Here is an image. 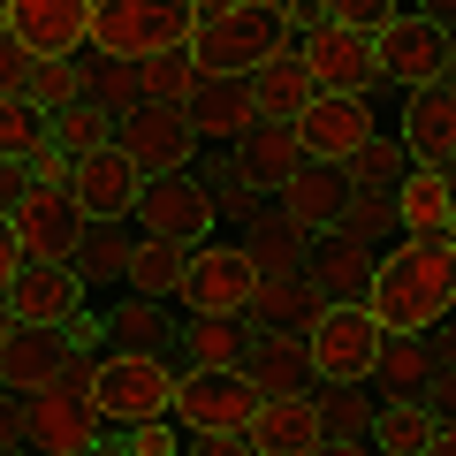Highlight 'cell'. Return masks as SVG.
<instances>
[{
	"instance_id": "6da1fadb",
	"label": "cell",
	"mask_w": 456,
	"mask_h": 456,
	"mask_svg": "<svg viewBox=\"0 0 456 456\" xmlns=\"http://www.w3.org/2000/svg\"><path fill=\"white\" fill-rule=\"evenodd\" d=\"M365 312L380 335H419V327L449 320L456 305V236H388L365 274Z\"/></svg>"
},
{
	"instance_id": "7a4b0ae2",
	"label": "cell",
	"mask_w": 456,
	"mask_h": 456,
	"mask_svg": "<svg viewBox=\"0 0 456 456\" xmlns=\"http://www.w3.org/2000/svg\"><path fill=\"white\" fill-rule=\"evenodd\" d=\"M167 395H175V358L160 350H92V411L107 426H137V419H160Z\"/></svg>"
},
{
	"instance_id": "3957f363",
	"label": "cell",
	"mask_w": 456,
	"mask_h": 456,
	"mask_svg": "<svg viewBox=\"0 0 456 456\" xmlns=\"http://www.w3.org/2000/svg\"><path fill=\"white\" fill-rule=\"evenodd\" d=\"M191 23L198 8L191 0H92V53H160V46H191Z\"/></svg>"
},
{
	"instance_id": "277c9868",
	"label": "cell",
	"mask_w": 456,
	"mask_h": 456,
	"mask_svg": "<svg viewBox=\"0 0 456 456\" xmlns=\"http://www.w3.org/2000/svg\"><path fill=\"white\" fill-rule=\"evenodd\" d=\"M251 411H259V395L244 388V373L236 365H175V395H167V419L183 426V434H251Z\"/></svg>"
},
{
	"instance_id": "5b68a950",
	"label": "cell",
	"mask_w": 456,
	"mask_h": 456,
	"mask_svg": "<svg viewBox=\"0 0 456 456\" xmlns=\"http://www.w3.org/2000/svg\"><path fill=\"white\" fill-rule=\"evenodd\" d=\"M456 69V38L441 31L434 16H403L395 8L388 23L373 31V77L388 92H411V84H441Z\"/></svg>"
},
{
	"instance_id": "8992f818",
	"label": "cell",
	"mask_w": 456,
	"mask_h": 456,
	"mask_svg": "<svg viewBox=\"0 0 456 456\" xmlns=\"http://www.w3.org/2000/svg\"><path fill=\"white\" fill-rule=\"evenodd\" d=\"M130 228H145V236H175V244H206L213 228H221V213H213V191H206V175H198V160L191 167H167V175H145Z\"/></svg>"
},
{
	"instance_id": "52a82bcc",
	"label": "cell",
	"mask_w": 456,
	"mask_h": 456,
	"mask_svg": "<svg viewBox=\"0 0 456 456\" xmlns=\"http://www.w3.org/2000/svg\"><path fill=\"white\" fill-rule=\"evenodd\" d=\"M289 46L274 23V0H244V8H221V16H198L191 23V61L198 69H228V77H244L259 53Z\"/></svg>"
},
{
	"instance_id": "ba28073f",
	"label": "cell",
	"mask_w": 456,
	"mask_h": 456,
	"mask_svg": "<svg viewBox=\"0 0 456 456\" xmlns=\"http://www.w3.org/2000/svg\"><path fill=\"white\" fill-rule=\"evenodd\" d=\"M107 145L130 152L137 175H167V167H191L198 160V130L183 122V107H167V99H137V107L114 114Z\"/></svg>"
},
{
	"instance_id": "9c48e42d",
	"label": "cell",
	"mask_w": 456,
	"mask_h": 456,
	"mask_svg": "<svg viewBox=\"0 0 456 456\" xmlns=\"http://www.w3.org/2000/svg\"><path fill=\"white\" fill-rule=\"evenodd\" d=\"M373 350H380V320L365 305H320L305 320V358L327 380H365L373 373Z\"/></svg>"
},
{
	"instance_id": "30bf717a",
	"label": "cell",
	"mask_w": 456,
	"mask_h": 456,
	"mask_svg": "<svg viewBox=\"0 0 456 456\" xmlns=\"http://www.w3.org/2000/svg\"><path fill=\"white\" fill-rule=\"evenodd\" d=\"M297 61L320 92H358V99H380V77H373V31H350V23L320 16L305 38H297Z\"/></svg>"
},
{
	"instance_id": "8fae6325",
	"label": "cell",
	"mask_w": 456,
	"mask_h": 456,
	"mask_svg": "<svg viewBox=\"0 0 456 456\" xmlns=\"http://www.w3.org/2000/svg\"><path fill=\"white\" fill-rule=\"evenodd\" d=\"M8 312H16L23 327H69L84 312V274H77V259H38V251H23L16 259V274H8Z\"/></svg>"
},
{
	"instance_id": "7c38bea8",
	"label": "cell",
	"mask_w": 456,
	"mask_h": 456,
	"mask_svg": "<svg viewBox=\"0 0 456 456\" xmlns=\"http://www.w3.org/2000/svg\"><path fill=\"white\" fill-rule=\"evenodd\" d=\"M251 281H259V266H251V251L236 244V236H221L213 228L206 244H191V274H183V312H244Z\"/></svg>"
},
{
	"instance_id": "4fadbf2b",
	"label": "cell",
	"mask_w": 456,
	"mask_h": 456,
	"mask_svg": "<svg viewBox=\"0 0 456 456\" xmlns=\"http://www.w3.org/2000/svg\"><path fill=\"white\" fill-rule=\"evenodd\" d=\"M297 130V145H305V160H358V145L380 130V107L373 99H358V92H312V107L289 122Z\"/></svg>"
},
{
	"instance_id": "5bb4252c",
	"label": "cell",
	"mask_w": 456,
	"mask_h": 456,
	"mask_svg": "<svg viewBox=\"0 0 456 456\" xmlns=\"http://www.w3.org/2000/svg\"><path fill=\"white\" fill-rule=\"evenodd\" d=\"M0 23H8V38H16L23 53L69 61V53H84V38H92V0H0Z\"/></svg>"
},
{
	"instance_id": "9a60e30c",
	"label": "cell",
	"mask_w": 456,
	"mask_h": 456,
	"mask_svg": "<svg viewBox=\"0 0 456 456\" xmlns=\"http://www.w3.org/2000/svg\"><path fill=\"white\" fill-rule=\"evenodd\" d=\"M388 130L403 137L411 167H449L456 160V92H449V77L395 92V122H388Z\"/></svg>"
},
{
	"instance_id": "2e32d148",
	"label": "cell",
	"mask_w": 456,
	"mask_h": 456,
	"mask_svg": "<svg viewBox=\"0 0 456 456\" xmlns=\"http://www.w3.org/2000/svg\"><path fill=\"white\" fill-rule=\"evenodd\" d=\"M69 191H77L84 221H130L145 175L130 167V152H122V145H92V152H77V160H69Z\"/></svg>"
},
{
	"instance_id": "e0dca14e",
	"label": "cell",
	"mask_w": 456,
	"mask_h": 456,
	"mask_svg": "<svg viewBox=\"0 0 456 456\" xmlns=\"http://www.w3.org/2000/svg\"><path fill=\"white\" fill-rule=\"evenodd\" d=\"M8 228H16V244L38 251V259H69L84 236V206L69 183H31V191L16 198V213H8Z\"/></svg>"
},
{
	"instance_id": "ac0fdd59",
	"label": "cell",
	"mask_w": 456,
	"mask_h": 456,
	"mask_svg": "<svg viewBox=\"0 0 456 456\" xmlns=\"http://www.w3.org/2000/svg\"><path fill=\"white\" fill-rule=\"evenodd\" d=\"M236 373H244V388L259 395H305L312 380V358H305V335L297 327H244V358H236Z\"/></svg>"
},
{
	"instance_id": "d6986e66",
	"label": "cell",
	"mask_w": 456,
	"mask_h": 456,
	"mask_svg": "<svg viewBox=\"0 0 456 456\" xmlns=\"http://www.w3.org/2000/svg\"><path fill=\"white\" fill-rule=\"evenodd\" d=\"M305 395H312V419H320V456H358L365 434H373V388H365V380L312 373Z\"/></svg>"
},
{
	"instance_id": "ffe728a7",
	"label": "cell",
	"mask_w": 456,
	"mask_h": 456,
	"mask_svg": "<svg viewBox=\"0 0 456 456\" xmlns=\"http://www.w3.org/2000/svg\"><path fill=\"white\" fill-rule=\"evenodd\" d=\"M251 84L228 77V69H198V84L183 92V122L198 130V145H228V137L251 130Z\"/></svg>"
},
{
	"instance_id": "44dd1931",
	"label": "cell",
	"mask_w": 456,
	"mask_h": 456,
	"mask_svg": "<svg viewBox=\"0 0 456 456\" xmlns=\"http://www.w3.org/2000/svg\"><path fill=\"white\" fill-rule=\"evenodd\" d=\"M350 183H358V175H350L342 160H305V167H289V175L274 183V206L320 236V228L342 221V206H350Z\"/></svg>"
},
{
	"instance_id": "7402d4cb",
	"label": "cell",
	"mask_w": 456,
	"mask_h": 456,
	"mask_svg": "<svg viewBox=\"0 0 456 456\" xmlns=\"http://www.w3.org/2000/svg\"><path fill=\"white\" fill-rule=\"evenodd\" d=\"M373 251L380 244H365V236H350V228H320V236L305 244V274L320 281L327 305H358L365 274H373Z\"/></svg>"
},
{
	"instance_id": "603a6c76",
	"label": "cell",
	"mask_w": 456,
	"mask_h": 456,
	"mask_svg": "<svg viewBox=\"0 0 456 456\" xmlns=\"http://www.w3.org/2000/svg\"><path fill=\"white\" fill-rule=\"evenodd\" d=\"M107 441V419L92 403H53V395H23V449L46 456H84Z\"/></svg>"
},
{
	"instance_id": "cb8c5ba5",
	"label": "cell",
	"mask_w": 456,
	"mask_h": 456,
	"mask_svg": "<svg viewBox=\"0 0 456 456\" xmlns=\"http://www.w3.org/2000/svg\"><path fill=\"white\" fill-rule=\"evenodd\" d=\"M395 198V228L403 236H456V191H449V167H403L388 183Z\"/></svg>"
},
{
	"instance_id": "d4e9b609",
	"label": "cell",
	"mask_w": 456,
	"mask_h": 456,
	"mask_svg": "<svg viewBox=\"0 0 456 456\" xmlns=\"http://www.w3.org/2000/svg\"><path fill=\"white\" fill-rule=\"evenodd\" d=\"M244 84H251V107H259L266 122H297V114L312 107V92H320V84L305 77V61H297V46L259 53V61L244 69Z\"/></svg>"
},
{
	"instance_id": "484cf974",
	"label": "cell",
	"mask_w": 456,
	"mask_h": 456,
	"mask_svg": "<svg viewBox=\"0 0 456 456\" xmlns=\"http://www.w3.org/2000/svg\"><path fill=\"white\" fill-rule=\"evenodd\" d=\"M320 305H327L320 281H312L305 266H289V274H259V281H251V297H244L236 320H244V327H297V335H305V320Z\"/></svg>"
},
{
	"instance_id": "4316f807",
	"label": "cell",
	"mask_w": 456,
	"mask_h": 456,
	"mask_svg": "<svg viewBox=\"0 0 456 456\" xmlns=\"http://www.w3.org/2000/svg\"><path fill=\"white\" fill-rule=\"evenodd\" d=\"M251 456H320L312 395H266V403L251 411Z\"/></svg>"
},
{
	"instance_id": "83f0119b",
	"label": "cell",
	"mask_w": 456,
	"mask_h": 456,
	"mask_svg": "<svg viewBox=\"0 0 456 456\" xmlns=\"http://www.w3.org/2000/svg\"><path fill=\"white\" fill-rule=\"evenodd\" d=\"M92 320H99V335H107L114 350H160V358H175V320H167L160 297L122 289L107 312H92Z\"/></svg>"
},
{
	"instance_id": "f1b7e54d",
	"label": "cell",
	"mask_w": 456,
	"mask_h": 456,
	"mask_svg": "<svg viewBox=\"0 0 456 456\" xmlns=\"http://www.w3.org/2000/svg\"><path fill=\"white\" fill-rule=\"evenodd\" d=\"M365 449L380 456H449L456 449V426H434L426 403H373V434Z\"/></svg>"
},
{
	"instance_id": "f546056e",
	"label": "cell",
	"mask_w": 456,
	"mask_h": 456,
	"mask_svg": "<svg viewBox=\"0 0 456 456\" xmlns=\"http://www.w3.org/2000/svg\"><path fill=\"white\" fill-rule=\"evenodd\" d=\"M183 274H191V244H175V236H145V228L130 236V259H122V289L175 305V297H183Z\"/></svg>"
},
{
	"instance_id": "4dcf8cb0",
	"label": "cell",
	"mask_w": 456,
	"mask_h": 456,
	"mask_svg": "<svg viewBox=\"0 0 456 456\" xmlns=\"http://www.w3.org/2000/svg\"><path fill=\"white\" fill-rule=\"evenodd\" d=\"M426 380H434V365H426V342H419V335H380L373 373H365L373 403H419Z\"/></svg>"
},
{
	"instance_id": "1f68e13d",
	"label": "cell",
	"mask_w": 456,
	"mask_h": 456,
	"mask_svg": "<svg viewBox=\"0 0 456 456\" xmlns=\"http://www.w3.org/2000/svg\"><path fill=\"white\" fill-rule=\"evenodd\" d=\"M228 152H236V167H244V175H259L266 191H274L289 167H305L297 130H289V122H266V114H251V130H244V137H228Z\"/></svg>"
},
{
	"instance_id": "d6a6232c",
	"label": "cell",
	"mask_w": 456,
	"mask_h": 456,
	"mask_svg": "<svg viewBox=\"0 0 456 456\" xmlns=\"http://www.w3.org/2000/svg\"><path fill=\"white\" fill-rule=\"evenodd\" d=\"M236 244L251 251V266H259V274H289V266H305L312 228H305V221H289L281 206H266L259 221H244V228H236Z\"/></svg>"
},
{
	"instance_id": "836d02e7",
	"label": "cell",
	"mask_w": 456,
	"mask_h": 456,
	"mask_svg": "<svg viewBox=\"0 0 456 456\" xmlns=\"http://www.w3.org/2000/svg\"><path fill=\"white\" fill-rule=\"evenodd\" d=\"M175 358L183 365H236L244 358V320L236 312H183L175 320Z\"/></svg>"
},
{
	"instance_id": "e575fe53",
	"label": "cell",
	"mask_w": 456,
	"mask_h": 456,
	"mask_svg": "<svg viewBox=\"0 0 456 456\" xmlns=\"http://www.w3.org/2000/svg\"><path fill=\"white\" fill-rule=\"evenodd\" d=\"M53 350H61V327H8V342H0V388L8 395H31L38 380H46Z\"/></svg>"
},
{
	"instance_id": "d590c367",
	"label": "cell",
	"mask_w": 456,
	"mask_h": 456,
	"mask_svg": "<svg viewBox=\"0 0 456 456\" xmlns=\"http://www.w3.org/2000/svg\"><path fill=\"white\" fill-rule=\"evenodd\" d=\"M130 236L137 228L130 221H84V236H77V274H84V289H107V281H122V259H130Z\"/></svg>"
},
{
	"instance_id": "8d00e7d4",
	"label": "cell",
	"mask_w": 456,
	"mask_h": 456,
	"mask_svg": "<svg viewBox=\"0 0 456 456\" xmlns=\"http://www.w3.org/2000/svg\"><path fill=\"white\" fill-rule=\"evenodd\" d=\"M107 130H114V114L99 107V99H61V107H46V145L61 152V160H77V152H92V145H107Z\"/></svg>"
},
{
	"instance_id": "74e56055",
	"label": "cell",
	"mask_w": 456,
	"mask_h": 456,
	"mask_svg": "<svg viewBox=\"0 0 456 456\" xmlns=\"http://www.w3.org/2000/svg\"><path fill=\"white\" fill-rule=\"evenodd\" d=\"M198 84V61L191 46H160V53H137V99H167L183 107V92Z\"/></svg>"
},
{
	"instance_id": "f35d334b",
	"label": "cell",
	"mask_w": 456,
	"mask_h": 456,
	"mask_svg": "<svg viewBox=\"0 0 456 456\" xmlns=\"http://www.w3.org/2000/svg\"><path fill=\"white\" fill-rule=\"evenodd\" d=\"M77 61H84V99H99L107 114L137 107V61H122V53H92V46H84Z\"/></svg>"
},
{
	"instance_id": "ab89813d",
	"label": "cell",
	"mask_w": 456,
	"mask_h": 456,
	"mask_svg": "<svg viewBox=\"0 0 456 456\" xmlns=\"http://www.w3.org/2000/svg\"><path fill=\"white\" fill-rule=\"evenodd\" d=\"M335 228H350V236H365V244H388V236H403V228H395V198H388V183H350V206H342Z\"/></svg>"
},
{
	"instance_id": "60d3db41",
	"label": "cell",
	"mask_w": 456,
	"mask_h": 456,
	"mask_svg": "<svg viewBox=\"0 0 456 456\" xmlns=\"http://www.w3.org/2000/svg\"><path fill=\"white\" fill-rule=\"evenodd\" d=\"M31 152H46V107L0 99V160H31Z\"/></svg>"
},
{
	"instance_id": "b9f144b4",
	"label": "cell",
	"mask_w": 456,
	"mask_h": 456,
	"mask_svg": "<svg viewBox=\"0 0 456 456\" xmlns=\"http://www.w3.org/2000/svg\"><path fill=\"white\" fill-rule=\"evenodd\" d=\"M99 449H122V456H175L183 449V426L167 419H137V426H114V441H99Z\"/></svg>"
},
{
	"instance_id": "7bdbcfd3",
	"label": "cell",
	"mask_w": 456,
	"mask_h": 456,
	"mask_svg": "<svg viewBox=\"0 0 456 456\" xmlns=\"http://www.w3.org/2000/svg\"><path fill=\"white\" fill-rule=\"evenodd\" d=\"M403 167H411L403 137H395V130H373V137L358 145V160H350V175H358V183H395Z\"/></svg>"
},
{
	"instance_id": "ee69618b",
	"label": "cell",
	"mask_w": 456,
	"mask_h": 456,
	"mask_svg": "<svg viewBox=\"0 0 456 456\" xmlns=\"http://www.w3.org/2000/svg\"><path fill=\"white\" fill-rule=\"evenodd\" d=\"M84 92V61L69 53V61H38V77H31V107H61V99H77Z\"/></svg>"
},
{
	"instance_id": "f6af8a7d",
	"label": "cell",
	"mask_w": 456,
	"mask_h": 456,
	"mask_svg": "<svg viewBox=\"0 0 456 456\" xmlns=\"http://www.w3.org/2000/svg\"><path fill=\"white\" fill-rule=\"evenodd\" d=\"M31 77H38V53H23L16 38H0V99H31Z\"/></svg>"
},
{
	"instance_id": "bcb514c9",
	"label": "cell",
	"mask_w": 456,
	"mask_h": 456,
	"mask_svg": "<svg viewBox=\"0 0 456 456\" xmlns=\"http://www.w3.org/2000/svg\"><path fill=\"white\" fill-rule=\"evenodd\" d=\"M403 0H327V16L335 23H350V31H380V23L395 16Z\"/></svg>"
},
{
	"instance_id": "7dc6e473",
	"label": "cell",
	"mask_w": 456,
	"mask_h": 456,
	"mask_svg": "<svg viewBox=\"0 0 456 456\" xmlns=\"http://www.w3.org/2000/svg\"><path fill=\"white\" fill-rule=\"evenodd\" d=\"M31 183H38L31 160H0V213H16V198L31 191Z\"/></svg>"
},
{
	"instance_id": "c3c4849f",
	"label": "cell",
	"mask_w": 456,
	"mask_h": 456,
	"mask_svg": "<svg viewBox=\"0 0 456 456\" xmlns=\"http://www.w3.org/2000/svg\"><path fill=\"white\" fill-rule=\"evenodd\" d=\"M8 449H23V395L0 388V456H8Z\"/></svg>"
},
{
	"instance_id": "681fc988",
	"label": "cell",
	"mask_w": 456,
	"mask_h": 456,
	"mask_svg": "<svg viewBox=\"0 0 456 456\" xmlns=\"http://www.w3.org/2000/svg\"><path fill=\"white\" fill-rule=\"evenodd\" d=\"M23 244H16V228H8V213H0V289H8V274H16Z\"/></svg>"
},
{
	"instance_id": "f907efd6",
	"label": "cell",
	"mask_w": 456,
	"mask_h": 456,
	"mask_svg": "<svg viewBox=\"0 0 456 456\" xmlns=\"http://www.w3.org/2000/svg\"><path fill=\"white\" fill-rule=\"evenodd\" d=\"M198 16H221V8H244V0H191Z\"/></svg>"
},
{
	"instance_id": "816d5d0a",
	"label": "cell",
	"mask_w": 456,
	"mask_h": 456,
	"mask_svg": "<svg viewBox=\"0 0 456 456\" xmlns=\"http://www.w3.org/2000/svg\"><path fill=\"white\" fill-rule=\"evenodd\" d=\"M8 327H16V312H8V297H0V342H8Z\"/></svg>"
},
{
	"instance_id": "f5cc1de1",
	"label": "cell",
	"mask_w": 456,
	"mask_h": 456,
	"mask_svg": "<svg viewBox=\"0 0 456 456\" xmlns=\"http://www.w3.org/2000/svg\"><path fill=\"white\" fill-rule=\"evenodd\" d=\"M0 38H8V23H0Z\"/></svg>"
}]
</instances>
